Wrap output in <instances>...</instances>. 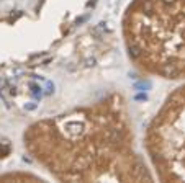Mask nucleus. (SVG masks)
Wrapping results in <instances>:
<instances>
[{
  "mask_svg": "<svg viewBox=\"0 0 185 183\" xmlns=\"http://www.w3.org/2000/svg\"><path fill=\"white\" fill-rule=\"evenodd\" d=\"M8 87V82H7V79H0V90H5V88Z\"/></svg>",
  "mask_w": 185,
  "mask_h": 183,
  "instance_id": "20e7f679",
  "label": "nucleus"
},
{
  "mask_svg": "<svg viewBox=\"0 0 185 183\" xmlns=\"http://www.w3.org/2000/svg\"><path fill=\"white\" fill-rule=\"evenodd\" d=\"M151 88V82H147V80H141V82H138V84H134V90H149Z\"/></svg>",
  "mask_w": 185,
  "mask_h": 183,
  "instance_id": "7ed1b4c3",
  "label": "nucleus"
},
{
  "mask_svg": "<svg viewBox=\"0 0 185 183\" xmlns=\"http://www.w3.org/2000/svg\"><path fill=\"white\" fill-rule=\"evenodd\" d=\"M25 108H26V110H30V111H33V110H36V103H26Z\"/></svg>",
  "mask_w": 185,
  "mask_h": 183,
  "instance_id": "39448f33",
  "label": "nucleus"
},
{
  "mask_svg": "<svg viewBox=\"0 0 185 183\" xmlns=\"http://www.w3.org/2000/svg\"><path fill=\"white\" fill-rule=\"evenodd\" d=\"M30 88H31V93H33V97H35V100H41V97H43L41 87L36 85V84H30Z\"/></svg>",
  "mask_w": 185,
  "mask_h": 183,
  "instance_id": "f03ea898",
  "label": "nucleus"
},
{
  "mask_svg": "<svg viewBox=\"0 0 185 183\" xmlns=\"http://www.w3.org/2000/svg\"><path fill=\"white\" fill-rule=\"evenodd\" d=\"M134 100H144V102H146V100H147V95H146V93H141V95H136V97H134Z\"/></svg>",
  "mask_w": 185,
  "mask_h": 183,
  "instance_id": "423d86ee",
  "label": "nucleus"
},
{
  "mask_svg": "<svg viewBox=\"0 0 185 183\" xmlns=\"http://www.w3.org/2000/svg\"><path fill=\"white\" fill-rule=\"evenodd\" d=\"M12 146L8 142H0V159H5L7 155H10Z\"/></svg>",
  "mask_w": 185,
  "mask_h": 183,
  "instance_id": "f257e3e1",
  "label": "nucleus"
}]
</instances>
